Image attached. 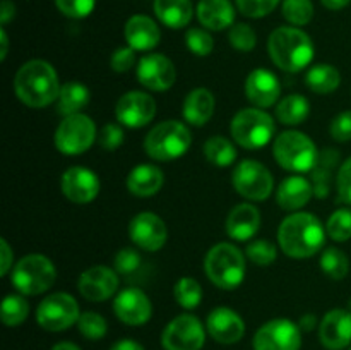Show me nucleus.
I'll return each instance as SVG.
<instances>
[{
	"instance_id": "nucleus-1",
	"label": "nucleus",
	"mask_w": 351,
	"mask_h": 350,
	"mask_svg": "<svg viewBox=\"0 0 351 350\" xmlns=\"http://www.w3.org/2000/svg\"><path fill=\"white\" fill-rule=\"evenodd\" d=\"M60 81L53 65L41 58L26 62L14 78L16 96L29 108L50 106L60 95Z\"/></svg>"
},
{
	"instance_id": "nucleus-2",
	"label": "nucleus",
	"mask_w": 351,
	"mask_h": 350,
	"mask_svg": "<svg viewBox=\"0 0 351 350\" xmlns=\"http://www.w3.org/2000/svg\"><path fill=\"white\" fill-rule=\"evenodd\" d=\"M326 229L312 213L297 211L287 216L278 229V244L287 256L308 259L324 247Z\"/></svg>"
},
{
	"instance_id": "nucleus-3",
	"label": "nucleus",
	"mask_w": 351,
	"mask_h": 350,
	"mask_svg": "<svg viewBox=\"0 0 351 350\" xmlns=\"http://www.w3.org/2000/svg\"><path fill=\"white\" fill-rule=\"evenodd\" d=\"M267 51L274 65L285 72H300L314 58V41L297 26L276 27L267 40Z\"/></svg>"
},
{
	"instance_id": "nucleus-4",
	"label": "nucleus",
	"mask_w": 351,
	"mask_h": 350,
	"mask_svg": "<svg viewBox=\"0 0 351 350\" xmlns=\"http://www.w3.org/2000/svg\"><path fill=\"white\" fill-rule=\"evenodd\" d=\"M204 271L218 288L235 290L245 280V254L230 242L215 244L204 257Z\"/></svg>"
},
{
	"instance_id": "nucleus-5",
	"label": "nucleus",
	"mask_w": 351,
	"mask_h": 350,
	"mask_svg": "<svg viewBox=\"0 0 351 350\" xmlns=\"http://www.w3.org/2000/svg\"><path fill=\"white\" fill-rule=\"evenodd\" d=\"M319 154L314 141L300 130H285L278 134L273 143V156L278 165L293 174L314 170Z\"/></svg>"
},
{
	"instance_id": "nucleus-6",
	"label": "nucleus",
	"mask_w": 351,
	"mask_h": 350,
	"mask_svg": "<svg viewBox=\"0 0 351 350\" xmlns=\"http://www.w3.org/2000/svg\"><path fill=\"white\" fill-rule=\"evenodd\" d=\"M192 144V134L184 122L165 120L147 132L144 151L156 161H173L184 156Z\"/></svg>"
},
{
	"instance_id": "nucleus-7",
	"label": "nucleus",
	"mask_w": 351,
	"mask_h": 350,
	"mask_svg": "<svg viewBox=\"0 0 351 350\" xmlns=\"http://www.w3.org/2000/svg\"><path fill=\"white\" fill-rule=\"evenodd\" d=\"M57 268L45 254H27L10 270V283L23 295H40L53 287Z\"/></svg>"
},
{
	"instance_id": "nucleus-8",
	"label": "nucleus",
	"mask_w": 351,
	"mask_h": 350,
	"mask_svg": "<svg viewBox=\"0 0 351 350\" xmlns=\"http://www.w3.org/2000/svg\"><path fill=\"white\" fill-rule=\"evenodd\" d=\"M233 141L245 150L256 151L271 143L276 132L274 119L263 108H243L230 124Z\"/></svg>"
},
{
	"instance_id": "nucleus-9",
	"label": "nucleus",
	"mask_w": 351,
	"mask_h": 350,
	"mask_svg": "<svg viewBox=\"0 0 351 350\" xmlns=\"http://www.w3.org/2000/svg\"><path fill=\"white\" fill-rule=\"evenodd\" d=\"M96 126L86 113L69 115L55 130V148L67 156L86 153L96 141Z\"/></svg>"
},
{
	"instance_id": "nucleus-10",
	"label": "nucleus",
	"mask_w": 351,
	"mask_h": 350,
	"mask_svg": "<svg viewBox=\"0 0 351 350\" xmlns=\"http://www.w3.org/2000/svg\"><path fill=\"white\" fill-rule=\"evenodd\" d=\"M79 304L71 294L55 292L38 304L36 323L47 331H65L71 326L77 325Z\"/></svg>"
},
{
	"instance_id": "nucleus-11",
	"label": "nucleus",
	"mask_w": 351,
	"mask_h": 350,
	"mask_svg": "<svg viewBox=\"0 0 351 350\" xmlns=\"http://www.w3.org/2000/svg\"><path fill=\"white\" fill-rule=\"evenodd\" d=\"M232 184L242 198L249 201H264L273 194L274 178L263 163L243 160L233 168Z\"/></svg>"
},
{
	"instance_id": "nucleus-12",
	"label": "nucleus",
	"mask_w": 351,
	"mask_h": 350,
	"mask_svg": "<svg viewBox=\"0 0 351 350\" xmlns=\"http://www.w3.org/2000/svg\"><path fill=\"white\" fill-rule=\"evenodd\" d=\"M204 342V325L194 314L177 316L161 333V345L165 350H201Z\"/></svg>"
},
{
	"instance_id": "nucleus-13",
	"label": "nucleus",
	"mask_w": 351,
	"mask_h": 350,
	"mask_svg": "<svg viewBox=\"0 0 351 350\" xmlns=\"http://www.w3.org/2000/svg\"><path fill=\"white\" fill-rule=\"evenodd\" d=\"M252 347L254 350H300L302 329L291 319H271L257 329Z\"/></svg>"
},
{
	"instance_id": "nucleus-14",
	"label": "nucleus",
	"mask_w": 351,
	"mask_h": 350,
	"mask_svg": "<svg viewBox=\"0 0 351 350\" xmlns=\"http://www.w3.org/2000/svg\"><path fill=\"white\" fill-rule=\"evenodd\" d=\"M137 79L149 91H168L177 81L175 64L163 54H147L137 62Z\"/></svg>"
},
{
	"instance_id": "nucleus-15",
	"label": "nucleus",
	"mask_w": 351,
	"mask_h": 350,
	"mask_svg": "<svg viewBox=\"0 0 351 350\" xmlns=\"http://www.w3.org/2000/svg\"><path fill=\"white\" fill-rule=\"evenodd\" d=\"M129 237L139 249L156 253L167 244L168 226L156 213L143 211L130 220Z\"/></svg>"
},
{
	"instance_id": "nucleus-16",
	"label": "nucleus",
	"mask_w": 351,
	"mask_h": 350,
	"mask_svg": "<svg viewBox=\"0 0 351 350\" xmlns=\"http://www.w3.org/2000/svg\"><path fill=\"white\" fill-rule=\"evenodd\" d=\"M154 115H156V102L149 93L129 91L120 96L115 105L117 120L129 129L147 126Z\"/></svg>"
},
{
	"instance_id": "nucleus-17",
	"label": "nucleus",
	"mask_w": 351,
	"mask_h": 350,
	"mask_svg": "<svg viewBox=\"0 0 351 350\" xmlns=\"http://www.w3.org/2000/svg\"><path fill=\"white\" fill-rule=\"evenodd\" d=\"M119 275L108 266H91L82 271L77 280L79 294L91 302H105L119 290Z\"/></svg>"
},
{
	"instance_id": "nucleus-18",
	"label": "nucleus",
	"mask_w": 351,
	"mask_h": 350,
	"mask_svg": "<svg viewBox=\"0 0 351 350\" xmlns=\"http://www.w3.org/2000/svg\"><path fill=\"white\" fill-rule=\"evenodd\" d=\"M113 312L123 325L143 326L153 316V304L146 292L137 287H129L117 294L113 301Z\"/></svg>"
},
{
	"instance_id": "nucleus-19",
	"label": "nucleus",
	"mask_w": 351,
	"mask_h": 350,
	"mask_svg": "<svg viewBox=\"0 0 351 350\" xmlns=\"http://www.w3.org/2000/svg\"><path fill=\"white\" fill-rule=\"evenodd\" d=\"M99 178L93 170L86 167H71L64 172L60 180L65 198L75 205H88L99 194Z\"/></svg>"
},
{
	"instance_id": "nucleus-20",
	"label": "nucleus",
	"mask_w": 351,
	"mask_h": 350,
	"mask_svg": "<svg viewBox=\"0 0 351 350\" xmlns=\"http://www.w3.org/2000/svg\"><path fill=\"white\" fill-rule=\"evenodd\" d=\"M206 329L211 335V338L218 343L233 345V343L240 342L245 335V323L239 312L221 305V307H215L208 314Z\"/></svg>"
},
{
	"instance_id": "nucleus-21",
	"label": "nucleus",
	"mask_w": 351,
	"mask_h": 350,
	"mask_svg": "<svg viewBox=\"0 0 351 350\" xmlns=\"http://www.w3.org/2000/svg\"><path fill=\"white\" fill-rule=\"evenodd\" d=\"M281 95L280 79L267 69H254L245 79V96L257 108H269Z\"/></svg>"
},
{
	"instance_id": "nucleus-22",
	"label": "nucleus",
	"mask_w": 351,
	"mask_h": 350,
	"mask_svg": "<svg viewBox=\"0 0 351 350\" xmlns=\"http://www.w3.org/2000/svg\"><path fill=\"white\" fill-rule=\"evenodd\" d=\"M319 338L329 350H343L351 343V312L332 309L319 323Z\"/></svg>"
},
{
	"instance_id": "nucleus-23",
	"label": "nucleus",
	"mask_w": 351,
	"mask_h": 350,
	"mask_svg": "<svg viewBox=\"0 0 351 350\" xmlns=\"http://www.w3.org/2000/svg\"><path fill=\"white\" fill-rule=\"evenodd\" d=\"M123 36L127 45L136 51H149L160 45V26L146 14H136L129 17L123 27Z\"/></svg>"
},
{
	"instance_id": "nucleus-24",
	"label": "nucleus",
	"mask_w": 351,
	"mask_h": 350,
	"mask_svg": "<svg viewBox=\"0 0 351 350\" xmlns=\"http://www.w3.org/2000/svg\"><path fill=\"white\" fill-rule=\"evenodd\" d=\"M261 229V213L250 202H240L232 211L228 213L226 218V233L233 240L239 242H247L252 239Z\"/></svg>"
},
{
	"instance_id": "nucleus-25",
	"label": "nucleus",
	"mask_w": 351,
	"mask_h": 350,
	"mask_svg": "<svg viewBox=\"0 0 351 350\" xmlns=\"http://www.w3.org/2000/svg\"><path fill=\"white\" fill-rule=\"evenodd\" d=\"M312 196H314L312 182L302 175H291V177L285 178L278 187L276 201L280 208L287 209V211H298L308 205Z\"/></svg>"
},
{
	"instance_id": "nucleus-26",
	"label": "nucleus",
	"mask_w": 351,
	"mask_h": 350,
	"mask_svg": "<svg viewBox=\"0 0 351 350\" xmlns=\"http://www.w3.org/2000/svg\"><path fill=\"white\" fill-rule=\"evenodd\" d=\"M197 19L206 30L223 31L235 23V7L230 0H199Z\"/></svg>"
},
{
	"instance_id": "nucleus-27",
	"label": "nucleus",
	"mask_w": 351,
	"mask_h": 350,
	"mask_svg": "<svg viewBox=\"0 0 351 350\" xmlns=\"http://www.w3.org/2000/svg\"><path fill=\"white\" fill-rule=\"evenodd\" d=\"M165 184V175L156 165H137L127 175V189L137 198H151L158 194Z\"/></svg>"
},
{
	"instance_id": "nucleus-28",
	"label": "nucleus",
	"mask_w": 351,
	"mask_h": 350,
	"mask_svg": "<svg viewBox=\"0 0 351 350\" xmlns=\"http://www.w3.org/2000/svg\"><path fill=\"white\" fill-rule=\"evenodd\" d=\"M215 95L208 88H195L184 100L182 113H184V119L191 126L202 127L211 120L213 113H215Z\"/></svg>"
},
{
	"instance_id": "nucleus-29",
	"label": "nucleus",
	"mask_w": 351,
	"mask_h": 350,
	"mask_svg": "<svg viewBox=\"0 0 351 350\" xmlns=\"http://www.w3.org/2000/svg\"><path fill=\"white\" fill-rule=\"evenodd\" d=\"M154 14L170 30H182L194 17L192 0H154Z\"/></svg>"
},
{
	"instance_id": "nucleus-30",
	"label": "nucleus",
	"mask_w": 351,
	"mask_h": 350,
	"mask_svg": "<svg viewBox=\"0 0 351 350\" xmlns=\"http://www.w3.org/2000/svg\"><path fill=\"white\" fill-rule=\"evenodd\" d=\"M91 95H89L88 86L77 81L64 82L60 88V95H58L57 106L58 113L64 117L75 115V113H82V110L88 106Z\"/></svg>"
},
{
	"instance_id": "nucleus-31",
	"label": "nucleus",
	"mask_w": 351,
	"mask_h": 350,
	"mask_svg": "<svg viewBox=\"0 0 351 350\" xmlns=\"http://www.w3.org/2000/svg\"><path fill=\"white\" fill-rule=\"evenodd\" d=\"M339 161V153L336 150H328L322 151L319 154L317 165L312 170V185H314V194L317 198H326L331 191V182L332 175H335V168Z\"/></svg>"
},
{
	"instance_id": "nucleus-32",
	"label": "nucleus",
	"mask_w": 351,
	"mask_h": 350,
	"mask_svg": "<svg viewBox=\"0 0 351 350\" xmlns=\"http://www.w3.org/2000/svg\"><path fill=\"white\" fill-rule=\"evenodd\" d=\"M308 89L317 95H331L341 84V74L331 64H315L305 75Z\"/></svg>"
},
{
	"instance_id": "nucleus-33",
	"label": "nucleus",
	"mask_w": 351,
	"mask_h": 350,
	"mask_svg": "<svg viewBox=\"0 0 351 350\" xmlns=\"http://www.w3.org/2000/svg\"><path fill=\"white\" fill-rule=\"evenodd\" d=\"M311 113V103L304 95H288L276 105V119L285 126H300Z\"/></svg>"
},
{
	"instance_id": "nucleus-34",
	"label": "nucleus",
	"mask_w": 351,
	"mask_h": 350,
	"mask_svg": "<svg viewBox=\"0 0 351 350\" xmlns=\"http://www.w3.org/2000/svg\"><path fill=\"white\" fill-rule=\"evenodd\" d=\"M204 156L215 167H230L237 160V148L223 136H213L204 143Z\"/></svg>"
},
{
	"instance_id": "nucleus-35",
	"label": "nucleus",
	"mask_w": 351,
	"mask_h": 350,
	"mask_svg": "<svg viewBox=\"0 0 351 350\" xmlns=\"http://www.w3.org/2000/svg\"><path fill=\"white\" fill-rule=\"evenodd\" d=\"M2 323L5 326H19L29 316V304L23 294H10L2 301Z\"/></svg>"
},
{
	"instance_id": "nucleus-36",
	"label": "nucleus",
	"mask_w": 351,
	"mask_h": 350,
	"mask_svg": "<svg viewBox=\"0 0 351 350\" xmlns=\"http://www.w3.org/2000/svg\"><path fill=\"white\" fill-rule=\"evenodd\" d=\"M173 297L177 304L182 307L192 311L197 307L202 301V287L195 278L192 277H182L180 280L175 283L173 287Z\"/></svg>"
},
{
	"instance_id": "nucleus-37",
	"label": "nucleus",
	"mask_w": 351,
	"mask_h": 350,
	"mask_svg": "<svg viewBox=\"0 0 351 350\" xmlns=\"http://www.w3.org/2000/svg\"><path fill=\"white\" fill-rule=\"evenodd\" d=\"M321 270L332 280H343L350 271V259L338 247H328L321 256Z\"/></svg>"
},
{
	"instance_id": "nucleus-38",
	"label": "nucleus",
	"mask_w": 351,
	"mask_h": 350,
	"mask_svg": "<svg viewBox=\"0 0 351 350\" xmlns=\"http://www.w3.org/2000/svg\"><path fill=\"white\" fill-rule=\"evenodd\" d=\"M281 12L291 26L302 27L314 17V3L312 0H283Z\"/></svg>"
},
{
	"instance_id": "nucleus-39",
	"label": "nucleus",
	"mask_w": 351,
	"mask_h": 350,
	"mask_svg": "<svg viewBox=\"0 0 351 350\" xmlns=\"http://www.w3.org/2000/svg\"><path fill=\"white\" fill-rule=\"evenodd\" d=\"M77 329L84 338L96 342V340H101L106 335V331H108V323L98 312L86 311L81 312V316H79Z\"/></svg>"
},
{
	"instance_id": "nucleus-40",
	"label": "nucleus",
	"mask_w": 351,
	"mask_h": 350,
	"mask_svg": "<svg viewBox=\"0 0 351 350\" xmlns=\"http://www.w3.org/2000/svg\"><path fill=\"white\" fill-rule=\"evenodd\" d=\"M326 233L335 242H346L351 239V209L339 208L329 216L326 223Z\"/></svg>"
},
{
	"instance_id": "nucleus-41",
	"label": "nucleus",
	"mask_w": 351,
	"mask_h": 350,
	"mask_svg": "<svg viewBox=\"0 0 351 350\" xmlns=\"http://www.w3.org/2000/svg\"><path fill=\"white\" fill-rule=\"evenodd\" d=\"M228 41L235 50L242 51V54H249V51H252L256 48L257 34L249 24L237 23L230 27Z\"/></svg>"
},
{
	"instance_id": "nucleus-42",
	"label": "nucleus",
	"mask_w": 351,
	"mask_h": 350,
	"mask_svg": "<svg viewBox=\"0 0 351 350\" xmlns=\"http://www.w3.org/2000/svg\"><path fill=\"white\" fill-rule=\"evenodd\" d=\"M185 45H187L189 51L197 57H208L215 50V40H213L211 33L202 27H191L185 33Z\"/></svg>"
},
{
	"instance_id": "nucleus-43",
	"label": "nucleus",
	"mask_w": 351,
	"mask_h": 350,
	"mask_svg": "<svg viewBox=\"0 0 351 350\" xmlns=\"http://www.w3.org/2000/svg\"><path fill=\"white\" fill-rule=\"evenodd\" d=\"M245 256L247 259L252 261L257 266H269V264H273L276 261L278 250L273 242H269L266 239H261L254 240V242H250L247 246Z\"/></svg>"
},
{
	"instance_id": "nucleus-44",
	"label": "nucleus",
	"mask_w": 351,
	"mask_h": 350,
	"mask_svg": "<svg viewBox=\"0 0 351 350\" xmlns=\"http://www.w3.org/2000/svg\"><path fill=\"white\" fill-rule=\"evenodd\" d=\"M281 0H235L237 9L250 19L266 17L280 5Z\"/></svg>"
},
{
	"instance_id": "nucleus-45",
	"label": "nucleus",
	"mask_w": 351,
	"mask_h": 350,
	"mask_svg": "<svg viewBox=\"0 0 351 350\" xmlns=\"http://www.w3.org/2000/svg\"><path fill=\"white\" fill-rule=\"evenodd\" d=\"M55 5L71 19H84L95 10L96 0H55Z\"/></svg>"
},
{
	"instance_id": "nucleus-46",
	"label": "nucleus",
	"mask_w": 351,
	"mask_h": 350,
	"mask_svg": "<svg viewBox=\"0 0 351 350\" xmlns=\"http://www.w3.org/2000/svg\"><path fill=\"white\" fill-rule=\"evenodd\" d=\"M141 254L136 249H120L115 256V271L120 275H132L139 270Z\"/></svg>"
},
{
	"instance_id": "nucleus-47",
	"label": "nucleus",
	"mask_w": 351,
	"mask_h": 350,
	"mask_svg": "<svg viewBox=\"0 0 351 350\" xmlns=\"http://www.w3.org/2000/svg\"><path fill=\"white\" fill-rule=\"evenodd\" d=\"M99 146L105 151H115L122 146V143L125 141V134H123V129L117 124H106L101 129L98 136Z\"/></svg>"
},
{
	"instance_id": "nucleus-48",
	"label": "nucleus",
	"mask_w": 351,
	"mask_h": 350,
	"mask_svg": "<svg viewBox=\"0 0 351 350\" xmlns=\"http://www.w3.org/2000/svg\"><path fill=\"white\" fill-rule=\"evenodd\" d=\"M336 191H338V202L351 206V156L339 167L336 175Z\"/></svg>"
},
{
	"instance_id": "nucleus-49",
	"label": "nucleus",
	"mask_w": 351,
	"mask_h": 350,
	"mask_svg": "<svg viewBox=\"0 0 351 350\" xmlns=\"http://www.w3.org/2000/svg\"><path fill=\"white\" fill-rule=\"evenodd\" d=\"M329 132H331L332 139L338 141V143L351 141V110L338 113L332 119L331 126H329Z\"/></svg>"
},
{
	"instance_id": "nucleus-50",
	"label": "nucleus",
	"mask_w": 351,
	"mask_h": 350,
	"mask_svg": "<svg viewBox=\"0 0 351 350\" xmlns=\"http://www.w3.org/2000/svg\"><path fill=\"white\" fill-rule=\"evenodd\" d=\"M136 50L130 47L117 48L110 58V67L115 72H129L136 65Z\"/></svg>"
},
{
	"instance_id": "nucleus-51",
	"label": "nucleus",
	"mask_w": 351,
	"mask_h": 350,
	"mask_svg": "<svg viewBox=\"0 0 351 350\" xmlns=\"http://www.w3.org/2000/svg\"><path fill=\"white\" fill-rule=\"evenodd\" d=\"M0 247H2V271H0V275H7L10 271V268H12V249H10L9 242H7L5 239L0 240Z\"/></svg>"
},
{
	"instance_id": "nucleus-52",
	"label": "nucleus",
	"mask_w": 351,
	"mask_h": 350,
	"mask_svg": "<svg viewBox=\"0 0 351 350\" xmlns=\"http://www.w3.org/2000/svg\"><path fill=\"white\" fill-rule=\"evenodd\" d=\"M14 17H16V5L10 0H2V3H0V23H2V26L9 24Z\"/></svg>"
},
{
	"instance_id": "nucleus-53",
	"label": "nucleus",
	"mask_w": 351,
	"mask_h": 350,
	"mask_svg": "<svg viewBox=\"0 0 351 350\" xmlns=\"http://www.w3.org/2000/svg\"><path fill=\"white\" fill-rule=\"evenodd\" d=\"M110 350H144V347L132 338H122L113 343Z\"/></svg>"
},
{
	"instance_id": "nucleus-54",
	"label": "nucleus",
	"mask_w": 351,
	"mask_h": 350,
	"mask_svg": "<svg viewBox=\"0 0 351 350\" xmlns=\"http://www.w3.org/2000/svg\"><path fill=\"white\" fill-rule=\"evenodd\" d=\"M298 326H300L302 331H312L317 326V316L312 314V312H307V314H304L300 318Z\"/></svg>"
},
{
	"instance_id": "nucleus-55",
	"label": "nucleus",
	"mask_w": 351,
	"mask_h": 350,
	"mask_svg": "<svg viewBox=\"0 0 351 350\" xmlns=\"http://www.w3.org/2000/svg\"><path fill=\"white\" fill-rule=\"evenodd\" d=\"M321 3L329 10H341L348 7L350 0H321Z\"/></svg>"
},
{
	"instance_id": "nucleus-56",
	"label": "nucleus",
	"mask_w": 351,
	"mask_h": 350,
	"mask_svg": "<svg viewBox=\"0 0 351 350\" xmlns=\"http://www.w3.org/2000/svg\"><path fill=\"white\" fill-rule=\"evenodd\" d=\"M0 41H2V48H0V60H5L7 51H9V38H7L5 27L3 26L2 30H0Z\"/></svg>"
},
{
	"instance_id": "nucleus-57",
	"label": "nucleus",
	"mask_w": 351,
	"mask_h": 350,
	"mask_svg": "<svg viewBox=\"0 0 351 350\" xmlns=\"http://www.w3.org/2000/svg\"><path fill=\"white\" fill-rule=\"evenodd\" d=\"M51 350H81V349L72 342H58L51 347Z\"/></svg>"
},
{
	"instance_id": "nucleus-58",
	"label": "nucleus",
	"mask_w": 351,
	"mask_h": 350,
	"mask_svg": "<svg viewBox=\"0 0 351 350\" xmlns=\"http://www.w3.org/2000/svg\"><path fill=\"white\" fill-rule=\"evenodd\" d=\"M348 311L351 312V299H350V301H348Z\"/></svg>"
},
{
	"instance_id": "nucleus-59",
	"label": "nucleus",
	"mask_w": 351,
	"mask_h": 350,
	"mask_svg": "<svg viewBox=\"0 0 351 350\" xmlns=\"http://www.w3.org/2000/svg\"><path fill=\"white\" fill-rule=\"evenodd\" d=\"M350 350H351V349H350Z\"/></svg>"
}]
</instances>
